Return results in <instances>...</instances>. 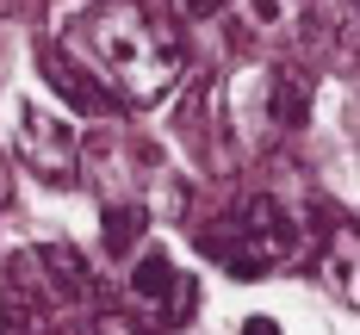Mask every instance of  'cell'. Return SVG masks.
I'll return each instance as SVG.
<instances>
[{
    "label": "cell",
    "instance_id": "6da1fadb",
    "mask_svg": "<svg viewBox=\"0 0 360 335\" xmlns=\"http://www.w3.org/2000/svg\"><path fill=\"white\" fill-rule=\"evenodd\" d=\"M63 50L112 93V106H137V112L162 106L180 87V74H186L180 32L162 13H149L143 0H100V6H87L69 25Z\"/></svg>",
    "mask_w": 360,
    "mask_h": 335
},
{
    "label": "cell",
    "instance_id": "7a4b0ae2",
    "mask_svg": "<svg viewBox=\"0 0 360 335\" xmlns=\"http://www.w3.org/2000/svg\"><path fill=\"white\" fill-rule=\"evenodd\" d=\"M199 249H205L217 267L255 280V273L280 267V261L298 249V223H292V211L274 192H243V199H230V211L199 236Z\"/></svg>",
    "mask_w": 360,
    "mask_h": 335
},
{
    "label": "cell",
    "instance_id": "3957f363",
    "mask_svg": "<svg viewBox=\"0 0 360 335\" xmlns=\"http://www.w3.org/2000/svg\"><path fill=\"white\" fill-rule=\"evenodd\" d=\"M13 155L44 186H69L81 174V137L50 106H37V100H19L13 106Z\"/></svg>",
    "mask_w": 360,
    "mask_h": 335
},
{
    "label": "cell",
    "instance_id": "277c9868",
    "mask_svg": "<svg viewBox=\"0 0 360 335\" xmlns=\"http://www.w3.org/2000/svg\"><path fill=\"white\" fill-rule=\"evenodd\" d=\"M81 168L100 180L106 192V205H143V180L155 174V155H149L137 137H94V143L81 149Z\"/></svg>",
    "mask_w": 360,
    "mask_h": 335
},
{
    "label": "cell",
    "instance_id": "5b68a950",
    "mask_svg": "<svg viewBox=\"0 0 360 335\" xmlns=\"http://www.w3.org/2000/svg\"><path fill=\"white\" fill-rule=\"evenodd\" d=\"M44 280H37V255L13 261L6 267V286H0V335H50V304H44Z\"/></svg>",
    "mask_w": 360,
    "mask_h": 335
},
{
    "label": "cell",
    "instance_id": "8992f818",
    "mask_svg": "<svg viewBox=\"0 0 360 335\" xmlns=\"http://www.w3.org/2000/svg\"><path fill=\"white\" fill-rule=\"evenodd\" d=\"M193 292H199V286H193L186 273H174L168 255H143L131 267V298L149 304L162 323H186V317H193Z\"/></svg>",
    "mask_w": 360,
    "mask_h": 335
},
{
    "label": "cell",
    "instance_id": "52a82bcc",
    "mask_svg": "<svg viewBox=\"0 0 360 335\" xmlns=\"http://www.w3.org/2000/svg\"><path fill=\"white\" fill-rule=\"evenodd\" d=\"M261 112H267V131L274 137H292L311 118V74L292 69V63L261 69Z\"/></svg>",
    "mask_w": 360,
    "mask_h": 335
},
{
    "label": "cell",
    "instance_id": "ba28073f",
    "mask_svg": "<svg viewBox=\"0 0 360 335\" xmlns=\"http://www.w3.org/2000/svg\"><path fill=\"white\" fill-rule=\"evenodd\" d=\"M44 74H50V87H56L75 112H112V93L81 69V63H75L69 50H44Z\"/></svg>",
    "mask_w": 360,
    "mask_h": 335
},
{
    "label": "cell",
    "instance_id": "9c48e42d",
    "mask_svg": "<svg viewBox=\"0 0 360 335\" xmlns=\"http://www.w3.org/2000/svg\"><path fill=\"white\" fill-rule=\"evenodd\" d=\"M143 223H149V211H143V205H131V199L100 211V230H106V249H112V255H124V249L143 236Z\"/></svg>",
    "mask_w": 360,
    "mask_h": 335
},
{
    "label": "cell",
    "instance_id": "30bf717a",
    "mask_svg": "<svg viewBox=\"0 0 360 335\" xmlns=\"http://www.w3.org/2000/svg\"><path fill=\"white\" fill-rule=\"evenodd\" d=\"M329 267H335V292L348 298V304H354V230H342V236H335V242H329Z\"/></svg>",
    "mask_w": 360,
    "mask_h": 335
},
{
    "label": "cell",
    "instance_id": "8fae6325",
    "mask_svg": "<svg viewBox=\"0 0 360 335\" xmlns=\"http://www.w3.org/2000/svg\"><path fill=\"white\" fill-rule=\"evenodd\" d=\"M94 335H143V329H131L124 317H100V323H94Z\"/></svg>",
    "mask_w": 360,
    "mask_h": 335
},
{
    "label": "cell",
    "instance_id": "7c38bea8",
    "mask_svg": "<svg viewBox=\"0 0 360 335\" xmlns=\"http://www.w3.org/2000/svg\"><path fill=\"white\" fill-rule=\"evenodd\" d=\"M180 6H186V13H193V19H212V13H224V6H230V0H180Z\"/></svg>",
    "mask_w": 360,
    "mask_h": 335
},
{
    "label": "cell",
    "instance_id": "4fadbf2b",
    "mask_svg": "<svg viewBox=\"0 0 360 335\" xmlns=\"http://www.w3.org/2000/svg\"><path fill=\"white\" fill-rule=\"evenodd\" d=\"M243 335H280V329H274L267 317H249V323H243Z\"/></svg>",
    "mask_w": 360,
    "mask_h": 335
},
{
    "label": "cell",
    "instance_id": "5bb4252c",
    "mask_svg": "<svg viewBox=\"0 0 360 335\" xmlns=\"http://www.w3.org/2000/svg\"><path fill=\"white\" fill-rule=\"evenodd\" d=\"M6 199H13V186H6V168H0V205H6Z\"/></svg>",
    "mask_w": 360,
    "mask_h": 335
}]
</instances>
